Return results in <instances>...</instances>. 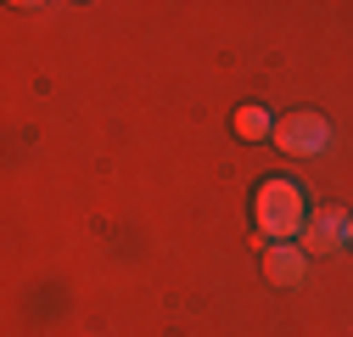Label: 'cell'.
I'll return each mask as SVG.
<instances>
[{
  "label": "cell",
  "mask_w": 353,
  "mask_h": 337,
  "mask_svg": "<svg viewBox=\"0 0 353 337\" xmlns=\"http://www.w3.org/2000/svg\"><path fill=\"white\" fill-rule=\"evenodd\" d=\"M252 220H258V236H270V247L303 236V186L297 180H263L258 202H252Z\"/></svg>",
  "instance_id": "6da1fadb"
},
{
  "label": "cell",
  "mask_w": 353,
  "mask_h": 337,
  "mask_svg": "<svg viewBox=\"0 0 353 337\" xmlns=\"http://www.w3.org/2000/svg\"><path fill=\"white\" fill-rule=\"evenodd\" d=\"M275 146L292 157H314L331 146V124L320 113H286V118H275Z\"/></svg>",
  "instance_id": "7a4b0ae2"
},
{
  "label": "cell",
  "mask_w": 353,
  "mask_h": 337,
  "mask_svg": "<svg viewBox=\"0 0 353 337\" xmlns=\"http://www.w3.org/2000/svg\"><path fill=\"white\" fill-rule=\"evenodd\" d=\"M347 225H353V220L342 214V208H320V214L303 225V242H297V247L308 253V259H325V253H336V247L347 242Z\"/></svg>",
  "instance_id": "3957f363"
},
{
  "label": "cell",
  "mask_w": 353,
  "mask_h": 337,
  "mask_svg": "<svg viewBox=\"0 0 353 337\" xmlns=\"http://www.w3.org/2000/svg\"><path fill=\"white\" fill-rule=\"evenodd\" d=\"M263 270H270V281H275V287H297V281L308 276V253H303L297 242H281V247H270Z\"/></svg>",
  "instance_id": "277c9868"
},
{
  "label": "cell",
  "mask_w": 353,
  "mask_h": 337,
  "mask_svg": "<svg viewBox=\"0 0 353 337\" xmlns=\"http://www.w3.org/2000/svg\"><path fill=\"white\" fill-rule=\"evenodd\" d=\"M236 135L241 141H263V135H275V118L263 113V107H241L236 113Z\"/></svg>",
  "instance_id": "5b68a950"
},
{
  "label": "cell",
  "mask_w": 353,
  "mask_h": 337,
  "mask_svg": "<svg viewBox=\"0 0 353 337\" xmlns=\"http://www.w3.org/2000/svg\"><path fill=\"white\" fill-rule=\"evenodd\" d=\"M347 247H353V225H347Z\"/></svg>",
  "instance_id": "8992f818"
}]
</instances>
